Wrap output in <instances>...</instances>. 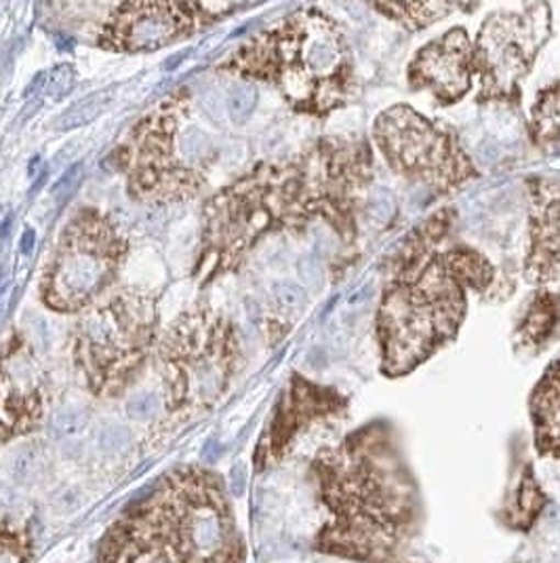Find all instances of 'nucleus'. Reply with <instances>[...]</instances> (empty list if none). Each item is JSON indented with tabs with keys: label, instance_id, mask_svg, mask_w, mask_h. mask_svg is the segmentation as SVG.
I'll list each match as a JSON object with an SVG mask.
<instances>
[{
	"label": "nucleus",
	"instance_id": "25",
	"mask_svg": "<svg viewBox=\"0 0 560 563\" xmlns=\"http://www.w3.org/2000/svg\"><path fill=\"white\" fill-rule=\"evenodd\" d=\"M72 80V73L70 66H57V70H53L52 80L47 82L49 89L55 93V89H59V93H64L68 89V82Z\"/></svg>",
	"mask_w": 560,
	"mask_h": 563
},
{
	"label": "nucleus",
	"instance_id": "7",
	"mask_svg": "<svg viewBox=\"0 0 560 563\" xmlns=\"http://www.w3.org/2000/svg\"><path fill=\"white\" fill-rule=\"evenodd\" d=\"M346 410L348 397L337 388L314 385L302 376H293L272 427V448H284L307 422L339 416Z\"/></svg>",
	"mask_w": 560,
	"mask_h": 563
},
{
	"label": "nucleus",
	"instance_id": "17",
	"mask_svg": "<svg viewBox=\"0 0 560 563\" xmlns=\"http://www.w3.org/2000/svg\"><path fill=\"white\" fill-rule=\"evenodd\" d=\"M544 507V494L537 486L531 471L525 473L523 477V484L518 489V500H516V511L523 515V523H529L531 517L537 515V511Z\"/></svg>",
	"mask_w": 560,
	"mask_h": 563
},
{
	"label": "nucleus",
	"instance_id": "28",
	"mask_svg": "<svg viewBox=\"0 0 560 563\" xmlns=\"http://www.w3.org/2000/svg\"><path fill=\"white\" fill-rule=\"evenodd\" d=\"M34 245H36V232L30 231V229H27V231H24V236H22V245H20V247H22V254L30 256V254L34 252Z\"/></svg>",
	"mask_w": 560,
	"mask_h": 563
},
{
	"label": "nucleus",
	"instance_id": "26",
	"mask_svg": "<svg viewBox=\"0 0 560 563\" xmlns=\"http://www.w3.org/2000/svg\"><path fill=\"white\" fill-rule=\"evenodd\" d=\"M201 456H203V461L206 462H215L220 456H222V443L220 441H215V439H211V441H206L203 445V452H201Z\"/></svg>",
	"mask_w": 560,
	"mask_h": 563
},
{
	"label": "nucleus",
	"instance_id": "12",
	"mask_svg": "<svg viewBox=\"0 0 560 563\" xmlns=\"http://www.w3.org/2000/svg\"><path fill=\"white\" fill-rule=\"evenodd\" d=\"M373 11L382 13L385 20L396 22L399 26L419 32L424 27H430L436 22L449 18L456 11H470L472 4H459V2H373Z\"/></svg>",
	"mask_w": 560,
	"mask_h": 563
},
{
	"label": "nucleus",
	"instance_id": "21",
	"mask_svg": "<svg viewBox=\"0 0 560 563\" xmlns=\"http://www.w3.org/2000/svg\"><path fill=\"white\" fill-rule=\"evenodd\" d=\"M255 103V89L251 85H238L229 91L228 96V110L234 119H245Z\"/></svg>",
	"mask_w": 560,
	"mask_h": 563
},
{
	"label": "nucleus",
	"instance_id": "14",
	"mask_svg": "<svg viewBox=\"0 0 560 563\" xmlns=\"http://www.w3.org/2000/svg\"><path fill=\"white\" fill-rule=\"evenodd\" d=\"M7 468H9V475H11V479L15 482V484H22V486H26L30 484L32 479H34V475H36V471H38V454H36V448L34 445H18L13 452H11V456H9V461H7Z\"/></svg>",
	"mask_w": 560,
	"mask_h": 563
},
{
	"label": "nucleus",
	"instance_id": "10",
	"mask_svg": "<svg viewBox=\"0 0 560 563\" xmlns=\"http://www.w3.org/2000/svg\"><path fill=\"white\" fill-rule=\"evenodd\" d=\"M105 275H108V264L98 252L87 250V252L68 254L61 260L53 277L55 296L64 302L87 300L91 294H96L102 287Z\"/></svg>",
	"mask_w": 560,
	"mask_h": 563
},
{
	"label": "nucleus",
	"instance_id": "6",
	"mask_svg": "<svg viewBox=\"0 0 560 563\" xmlns=\"http://www.w3.org/2000/svg\"><path fill=\"white\" fill-rule=\"evenodd\" d=\"M527 252L523 279L535 289L560 282V178L527 179Z\"/></svg>",
	"mask_w": 560,
	"mask_h": 563
},
{
	"label": "nucleus",
	"instance_id": "2",
	"mask_svg": "<svg viewBox=\"0 0 560 563\" xmlns=\"http://www.w3.org/2000/svg\"><path fill=\"white\" fill-rule=\"evenodd\" d=\"M236 64L245 75L279 85L287 102L312 117H329L357 96L346 30L321 9H302L261 32Z\"/></svg>",
	"mask_w": 560,
	"mask_h": 563
},
{
	"label": "nucleus",
	"instance_id": "4",
	"mask_svg": "<svg viewBox=\"0 0 560 563\" xmlns=\"http://www.w3.org/2000/svg\"><path fill=\"white\" fill-rule=\"evenodd\" d=\"M552 36L550 4H523L486 15L472 41L477 100L481 106L518 110L523 82Z\"/></svg>",
	"mask_w": 560,
	"mask_h": 563
},
{
	"label": "nucleus",
	"instance_id": "30",
	"mask_svg": "<svg viewBox=\"0 0 560 563\" xmlns=\"http://www.w3.org/2000/svg\"><path fill=\"white\" fill-rule=\"evenodd\" d=\"M186 57H188V53H178V55H173L171 59H167V62H165V68H167V70H176V68H178V64H181Z\"/></svg>",
	"mask_w": 560,
	"mask_h": 563
},
{
	"label": "nucleus",
	"instance_id": "27",
	"mask_svg": "<svg viewBox=\"0 0 560 563\" xmlns=\"http://www.w3.org/2000/svg\"><path fill=\"white\" fill-rule=\"evenodd\" d=\"M78 498L72 494V492H68V494H64L61 496V500L57 503V507H59V511L64 512H72L77 509Z\"/></svg>",
	"mask_w": 560,
	"mask_h": 563
},
{
	"label": "nucleus",
	"instance_id": "23",
	"mask_svg": "<svg viewBox=\"0 0 560 563\" xmlns=\"http://www.w3.org/2000/svg\"><path fill=\"white\" fill-rule=\"evenodd\" d=\"M229 494L232 496H243L245 494V489H247V468H245V464H234L232 468H229Z\"/></svg>",
	"mask_w": 560,
	"mask_h": 563
},
{
	"label": "nucleus",
	"instance_id": "13",
	"mask_svg": "<svg viewBox=\"0 0 560 563\" xmlns=\"http://www.w3.org/2000/svg\"><path fill=\"white\" fill-rule=\"evenodd\" d=\"M529 137L537 148L560 144V77L537 91L527 123Z\"/></svg>",
	"mask_w": 560,
	"mask_h": 563
},
{
	"label": "nucleus",
	"instance_id": "31",
	"mask_svg": "<svg viewBox=\"0 0 560 563\" xmlns=\"http://www.w3.org/2000/svg\"><path fill=\"white\" fill-rule=\"evenodd\" d=\"M9 224H11V220L7 218V220L2 222V227H0V236H4V234H7V231H9Z\"/></svg>",
	"mask_w": 560,
	"mask_h": 563
},
{
	"label": "nucleus",
	"instance_id": "9",
	"mask_svg": "<svg viewBox=\"0 0 560 563\" xmlns=\"http://www.w3.org/2000/svg\"><path fill=\"white\" fill-rule=\"evenodd\" d=\"M560 328V296L550 289H535L531 302L525 308L516 330H514V346L516 351L537 353L541 351Z\"/></svg>",
	"mask_w": 560,
	"mask_h": 563
},
{
	"label": "nucleus",
	"instance_id": "22",
	"mask_svg": "<svg viewBox=\"0 0 560 563\" xmlns=\"http://www.w3.org/2000/svg\"><path fill=\"white\" fill-rule=\"evenodd\" d=\"M22 542L0 526V563H22Z\"/></svg>",
	"mask_w": 560,
	"mask_h": 563
},
{
	"label": "nucleus",
	"instance_id": "11",
	"mask_svg": "<svg viewBox=\"0 0 560 563\" xmlns=\"http://www.w3.org/2000/svg\"><path fill=\"white\" fill-rule=\"evenodd\" d=\"M176 32H178L176 15H171L169 7H163V4L137 7V13H133V18L125 26L127 45L133 49L160 47L167 41H171Z\"/></svg>",
	"mask_w": 560,
	"mask_h": 563
},
{
	"label": "nucleus",
	"instance_id": "8",
	"mask_svg": "<svg viewBox=\"0 0 560 563\" xmlns=\"http://www.w3.org/2000/svg\"><path fill=\"white\" fill-rule=\"evenodd\" d=\"M529 413L537 452L560 461V358L552 361L535 383Z\"/></svg>",
	"mask_w": 560,
	"mask_h": 563
},
{
	"label": "nucleus",
	"instance_id": "20",
	"mask_svg": "<svg viewBox=\"0 0 560 563\" xmlns=\"http://www.w3.org/2000/svg\"><path fill=\"white\" fill-rule=\"evenodd\" d=\"M160 408L163 404L156 393H139L128 399L127 416L135 422H148L158 416Z\"/></svg>",
	"mask_w": 560,
	"mask_h": 563
},
{
	"label": "nucleus",
	"instance_id": "19",
	"mask_svg": "<svg viewBox=\"0 0 560 563\" xmlns=\"http://www.w3.org/2000/svg\"><path fill=\"white\" fill-rule=\"evenodd\" d=\"M85 411L77 410V408H66V410H59L52 420V433L57 439H68V437H75L85 429Z\"/></svg>",
	"mask_w": 560,
	"mask_h": 563
},
{
	"label": "nucleus",
	"instance_id": "15",
	"mask_svg": "<svg viewBox=\"0 0 560 563\" xmlns=\"http://www.w3.org/2000/svg\"><path fill=\"white\" fill-rule=\"evenodd\" d=\"M179 153L188 163H203L213 153V142L201 129H188L179 135Z\"/></svg>",
	"mask_w": 560,
	"mask_h": 563
},
{
	"label": "nucleus",
	"instance_id": "3",
	"mask_svg": "<svg viewBox=\"0 0 560 563\" xmlns=\"http://www.w3.org/2000/svg\"><path fill=\"white\" fill-rule=\"evenodd\" d=\"M371 140L396 176L428 186L436 195H453L481 178L458 131L408 103L382 110L371 125Z\"/></svg>",
	"mask_w": 560,
	"mask_h": 563
},
{
	"label": "nucleus",
	"instance_id": "5",
	"mask_svg": "<svg viewBox=\"0 0 560 563\" xmlns=\"http://www.w3.org/2000/svg\"><path fill=\"white\" fill-rule=\"evenodd\" d=\"M407 85L413 91H426L443 108L461 102L474 87V52L468 30L449 27L413 53Z\"/></svg>",
	"mask_w": 560,
	"mask_h": 563
},
{
	"label": "nucleus",
	"instance_id": "1",
	"mask_svg": "<svg viewBox=\"0 0 560 563\" xmlns=\"http://www.w3.org/2000/svg\"><path fill=\"white\" fill-rule=\"evenodd\" d=\"M458 213L443 207L417 224L388 257L376 312L380 372L403 378L449 346L470 296L486 294L495 266L456 234Z\"/></svg>",
	"mask_w": 560,
	"mask_h": 563
},
{
	"label": "nucleus",
	"instance_id": "16",
	"mask_svg": "<svg viewBox=\"0 0 560 563\" xmlns=\"http://www.w3.org/2000/svg\"><path fill=\"white\" fill-rule=\"evenodd\" d=\"M133 443V437L127 427L123 424H105L98 435V450L103 456H121L125 454Z\"/></svg>",
	"mask_w": 560,
	"mask_h": 563
},
{
	"label": "nucleus",
	"instance_id": "18",
	"mask_svg": "<svg viewBox=\"0 0 560 563\" xmlns=\"http://www.w3.org/2000/svg\"><path fill=\"white\" fill-rule=\"evenodd\" d=\"M108 100H103L102 93H96L87 100H80L77 106H72L64 117H61V123L59 129H75L80 128L82 123H89L93 121L100 112H102V106H105Z\"/></svg>",
	"mask_w": 560,
	"mask_h": 563
},
{
	"label": "nucleus",
	"instance_id": "29",
	"mask_svg": "<svg viewBox=\"0 0 560 563\" xmlns=\"http://www.w3.org/2000/svg\"><path fill=\"white\" fill-rule=\"evenodd\" d=\"M55 43L59 47V52H72L75 49V41L70 36H64V34H57L55 36Z\"/></svg>",
	"mask_w": 560,
	"mask_h": 563
},
{
	"label": "nucleus",
	"instance_id": "24",
	"mask_svg": "<svg viewBox=\"0 0 560 563\" xmlns=\"http://www.w3.org/2000/svg\"><path fill=\"white\" fill-rule=\"evenodd\" d=\"M80 169H82V165H80V163H75L72 167H68V169L61 174V178L55 181V186H53V195H55V197H59V195H64L66 190L75 188L78 176H80Z\"/></svg>",
	"mask_w": 560,
	"mask_h": 563
}]
</instances>
